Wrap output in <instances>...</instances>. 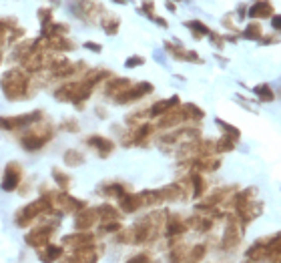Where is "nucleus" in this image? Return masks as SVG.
<instances>
[{
  "mask_svg": "<svg viewBox=\"0 0 281 263\" xmlns=\"http://www.w3.org/2000/svg\"><path fill=\"white\" fill-rule=\"evenodd\" d=\"M235 211H237V221H239L241 229H245L251 221H255L263 213V201L257 199L255 187H249L235 197Z\"/></svg>",
  "mask_w": 281,
  "mask_h": 263,
  "instance_id": "obj_1",
  "label": "nucleus"
},
{
  "mask_svg": "<svg viewBox=\"0 0 281 263\" xmlns=\"http://www.w3.org/2000/svg\"><path fill=\"white\" fill-rule=\"evenodd\" d=\"M241 225L239 221H237V217L233 215L229 219V223H227V229H225V235H223V249H233L239 245V241H241Z\"/></svg>",
  "mask_w": 281,
  "mask_h": 263,
  "instance_id": "obj_2",
  "label": "nucleus"
},
{
  "mask_svg": "<svg viewBox=\"0 0 281 263\" xmlns=\"http://www.w3.org/2000/svg\"><path fill=\"white\" fill-rule=\"evenodd\" d=\"M249 16H253V18H269V16H273V6H271V2H267V0H261V2L253 4L251 10H249Z\"/></svg>",
  "mask_w": 281,
  "mask_h": 263,
  "instance_id": "obj_3",
  "label": "nucleus"
},
{
  "mask_svg": "<svg viewBox=\"0 0 281 263\" xmlns=\"http://www.w3.org/2000/svg\"><path fill=\"white\" fill-rule=\"evenodd\" d=\"M253 93L259 97V101H261V103H273L275 101V91L271 89L269 84H257L255 89H253Z\"/></svg>",
  "mask_w": 281,
  "mask_h": 263,
  "instance_id": "obj_4",
  "label": "nucleus"
},
{
  "mask_svg": "<svg viewBox=\"0 0 281 263\" xmlns=\"http://www.w3.org/2000/svg\"><path fill=\"white\" fill-rule=\"evenodd\" d=\"M245 38L249 40H257V38H261V25H257V23H251L247 28H245Z\"/></svg>",
  "mask_w": 281,
  "mask_h": 263,
  "instance_id": "obj_5",
  "label": "nucleus"
},
{
  "mask_svg": "<svg viewBox=\"0 0 281 263\" xmlns=\"http://www.w3.org/2000/svg\"><path fill=\"white\" fill-rule=\"evenodd\" d=\"M219 127H221V129L225 131V133H227V135H231V139H233V141H237V139H239V137H241V133H239V129H235V127H231V125H225L223 121H219Z\"/></svg>",
  "mask_w": 281,
  "mask_h": 263,
  "instance_id": "obj_6",
  "label": "nucleus"
},
{
  "mask_svg": "<svg viewBox=\"0 0 281 263\" xmlns=\"http://www.w3.org/2000/svg\"><path fill=\"white\" fill-rule=\"evenodd\" d=\"M233 147H235V143H233V141H229V137H225V139L219 143V151H221V153H223V151H231Z\"/></svg>",
  "mask_w": 281,
  "mask_h": 263,
  "instance_id": "obj_7",
  "label": "nucleus"
},
{
  "mask_svg": "<svg viewBox=\"0 0 281 263\" xmlns=\"http://www.w3.org/2000/svg\"><path fill=\"white\" fill-rule=\"evenodd\" d=\"M271 25H273V28H275V30H281V14L271 16Z\"/></svg>",
  "mask_w": 281,
  "mask_h": 263,
  "instance_id": "obj_8",
  "label": "nucleus"
},
{
  "mask_svg": "<svg viewBox=\"0 0 281 263\" xmlns=\"http://www.w3.org/2000/svg\"><path fill=\"white\" fill-rule=\"evenodd\" d=\"M277 42H279V36L271 34V36H267L265 40H261V45H277Z\"/></svg>",
  "mask_w": 281,
  "mask_h": 263,
  "instance_id": "obj_9",
  "label": "nucleus"
},
{
  "mask_svg": "<svg viewBox=\"0 0 281 263\" xmlns=\"http://www.w3.org/2000/svg\"><path fill=\"white\" fill-rule=\"evenodd\" d=\"M275 259H281V251H279V253H277V255H275V257H273L271 261H275Z\"/></svg>",
  "mask_w": 281,
  "mask_h": 263,
  "instance_id": "obj_10",
  "label": "nucleus"
},
{
  "mask_svg": "<svg viewBox=\"0 0 281 263\" xmlns=\"http://www.w3.org/2000/svg\"><path fill=\"white\" fill-rule=\"evenodd\" d=\"M273 263H281V259H275V261H273Z\"/></svg>",
  "mask_w": 281,
  "mask_h": 263,
  "instance_id": "obj_11",
  "label": "nucleus"
}]
</instances>
